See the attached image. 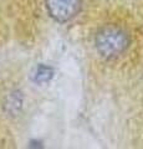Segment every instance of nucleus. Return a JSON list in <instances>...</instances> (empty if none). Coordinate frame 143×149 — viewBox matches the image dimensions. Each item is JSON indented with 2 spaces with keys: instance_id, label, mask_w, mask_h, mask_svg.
I'll return each mask as SVG.
<instances>
[{
  "instance_id": "7ed1b4c3",
  "label": "nucleus",
  "mask_w": 143,
  "mask_h": 149,
  "mask_svg": "<svg viewBox=\"0 0 143 149\" xmlns=\"http://www.w3.org/2000/svg\"><path fill=\"white\" fill-rule=\"evenodd\" d=\"M54 76V70L46 65H39L33 72V81L35 83H46Z\"/></svg>"
},
{
  "instance_id": "f03ea898",
  "label": "nucleus",
  "mask_w": 143,
  "mask_h": 149,
  "mask_svg": "<svg viewBox=\"0 0 143 149\" xmlns=\"http://www.w3.org/2000/svg\"><path fill=\"white\" fill-rule=\"evenodd\" d=\"M82 0H46L49 15L57 22H67L81 10Z\"/></svg>"
},
{
  "instance_id": "20e7f679",
  "label": "nucleus",
  "mask_w": 143,
  "mask_h": 149,
  "mask_svg": "<svg viewBox=\"0 0 143 149\" xmlns=\"http://www.w3.org/2000/svg\"><path fill=\"white\" fill-rule=\"evenodd\" d=\"M6 107H8V111L11 112V113H15L17 111V108L21 107V96L19 92H15L9 97V100L6 102Z\"/></svg>"
},
{
  "instance_id": "f257e3e1",
  "label": "nucleus",
  "mask_w": 143,
  "mask_h": 149,
  "mask_svg": "<svg viewBox=\"0 0 143 149\" xmlns=\"http://www.w3.org/2000/svg\"><path fill=\"white\" fill-rule=\"evenodd\" d=\"M96 49L105 58H114L122 55L130 45L127 34L117 26H106L96 35Z\"/></svg>"
}]
</instances>
